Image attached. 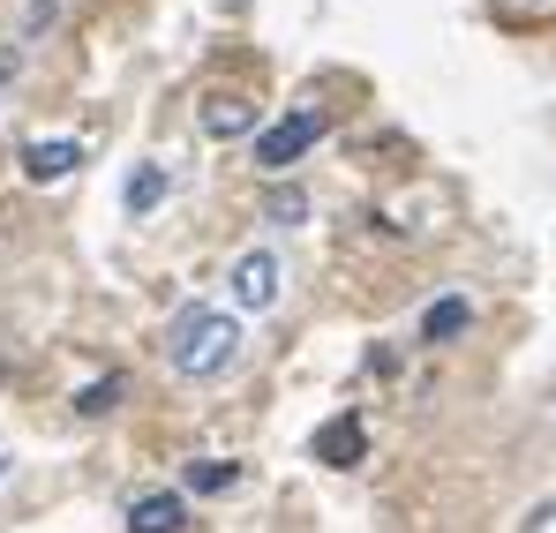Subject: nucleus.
<instances>
[{
  "label": "nucleus",
  "mask_w": 556,
  "mask_h": 533,
  "mask_svg": "<svg viewBox=\"0 0 556 533\" xmlns=\"http://www.w3.org/2000/svg\"><path fill=\"white\" fill-rule=\"evenodd\" d=\"M233 354H241V323L226 308H181L166 331V360L181 376H218V368H233Z\"/></svg>",
  "instance_id": "1"
},
{
  "label": "nucleus",
  "mask_w": 556,
  "mask_h": 533,
  "mask_svg": "<svg viewBox=\"0 0 556 533\" xmlns=\"http://www.w3.org/2000/svg\"><path fill=\"white\" fill-rule=\"evenodd\" d=\"M316 136H324V113H316V105L286 113V120H271V128L256 136V166H264V174H286V166H293V158H301Z\"/></svg>",
  "instance_id": "2"
},
{
  "label": "nucleus",
  "mask_w": 556,
  "mask_h": 533,
  "mask_svg": "<svg viewBox=\"0 0 556 533\" xmlns=\"http://www.w3.org/2000/svg\"><path fill=\"white\" fill-rule=\"evenodd\" d=\"M278 278H286V264H278L271 249H249V256L233 264L226 285H233V301H241V308H256V316H264V308L278 301Z\"/></svg>",
  "instance_id": "3"
},
{
  "label": "nucleus",
  "mask_w": 556,
  "mask_h": 533,
  "mask_svg": "<svg viewBox=\"0 0 556 533\" xmlns=\"http://www.w3.org/2000/svg\"><path fill=\"white\" fill-rule=\"evenodd\" d=\"M362 450H369V436H362L354 414H339V421L316 429V466H362Z\"/></svg>",
  "instance_id": "4"
},
{
  "label": "nucleus",
  "mask_w": 556,
  "mask_h": 533,
  "mask_svg": "<svg viewBox=\"0 0 556 533\" xmlns=\"http://www.w3.org/2000/svg\"><path fill=\"white\" fill-rule=\"evenodd\" d=\"M181 526H188V504H181V496H166V488L128 504V533H181Z\"/></svg>",
  "instance_id": "5"
},
{
  "label": "nucleus",
  "mask_w": 556,
  "mask_h": 533,
  "mask_svg": "<svg viewBox=\"0 0 556 533\" xmlns=\"http://www.w3.org/2000/svg\"><path fill=\"white\" fill-rule=\"evenodd\" d=\"M84 166V143H68V136H53V143H30L23 151V174L30 180H68Z\"/></svg>",
  "instance_id": "6"
},
{
  "label": "nucleus",
  "mask_w": 556,
  "mask_h": 533,
  "mask_svg": "<svg viewBox=\"0 0 556 533\" xmlns=\"http://www.w3.org/2000/svg\"><path fill=\"white\" fill-rule=\"evenodd\" d=\"M249 128H256V105H249V98H211V105H203V136L233 143V136H249Z\"/></svg>",
  "instance_id": "7"
},
{
  "label": "nucleus",
  "mask_w": 556,
  "mask_h": 533,
  "mask_svg": "<svg viewBox=\"0 0 556 533\" xmlns=\"http://www.w3.org/2000/svg\"><path fill=\"white\" fill-rule=\"evenodd\" d=\"M159 203H166V166H136V174H128V211L143 218V211H159Z\"/></svg>",
  "instance_id": "8"
},
{
  "label": "nucleus",
  "mask_w": 556,
  "mask_h": 533,
  "mask_svg": "<svg viewBox=\"0 0 556 533\" xmlns=\"http://www.w3.org/2000/svg\"><path fill=\"white\" fill-rule=\"evenodd\" d=\"M233 481H241L233 458H195V466H188V488H195V496H218V488H233Z\"/></svg>",
  "instance_id": "9"
},
{
  "label": "nucleus",
  "mask_w": 556,
  "mask_h": 533,
  "mask_svg": "<svg viewBox=\"0 0 556 533\" xmlns=\"http://www.w3.org/2000/svg\"><path fill=\"white\" fill-rule=\"evenodd\" d=\"M466 331V301H429V316H421V339L437 346V339H459Z\"/></svg>",
  "instance_id": "10"
},
{
  "label": "nucleus",
  "mask_w": 556,
  "mask_h": 533,
  "mask_svg": "<svg viewBox=\"0 0 556 533\" xmlns=\"http://www.w3.org/2000/svg\"><path fill=\"white\" fill-rule=\"evenodd\" d=\"M264 211H271L278 226H301V218H308V195H301V188H271V203H264Z\"/></svg>",
  "instance_id": "11"
},
{
  "label": "nucleus",
  "mask_w": 556,
  "mask_h": 533,
  "mask_svg": "<svg viewBox=\"0 0 556 533\" xmlns=\"http://www.w3.org/2000/svg\"><path fill=\"white\" fill-rule=\"evenodd\" d=\"M113 398H121V376H105V383H91V391L76 398V414H84V421H98V414H113Z\"/></svg>",
  "instance_id": "12"
},
{
  "label": "nucleus",
  "mask_w": 556,
  "mask_h": 533,
  "mask_svg": "<svg viewBox=\"0 0 556 533\" xmlns=\"http://www.w3.org/2000/svg\"><path fill=\"white\" fill-rule=\"evenodd\" d=\"M15 84V46H0V90Z\"/></svg>",
  "instance_id": "13"
},
{
  "label": "nucleus",
  "mask_w": 556,
  "mask_h": 533,
  "mask_svg": "<svg viewBox=\"0 0 556 533\" xmlns=\"http://www.w3.org/2000/svg\"><path fill=\"white\" fill-rule=\"evenodd\" d=\"M527 533H556V504H549V511H534V526H527Z\"/></svg>",
  "instance_id": "14"
},
{
  "label": "nucleus",
  "mask_w": 556,
  "mask_h": 533,
  "mask_svg": "<svg viewBox=\"0 0 556 533\" xmlns=\"http://www.w3.org/2000/svg\"><path fill=\"white\" fill-rule=\"evenodd\" d=\"M0 473H8V458H0Z\"/></svg>",
  "instance_id": "15"
}]
</instances>
